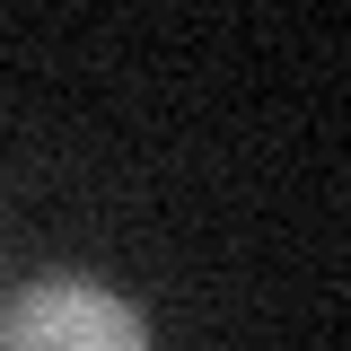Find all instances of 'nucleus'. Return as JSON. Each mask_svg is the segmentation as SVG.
Here are the masks:
<instances>
[{
  "label": "nucleus",
  "instance_id": "nucleus-1",
  "mask_svg": "<svg viewBox=\"0 0 351 351\" xmlns=\"http://www.w3.org/2000/svg\"><path fill=\"white\" fill-rule=\"evenodd\" d=\"M0 351H149V325L132 316V299L80 272H53L0 307Z\"/></svg>",
  "mask_w": 351,
  "mask_h": 351
}]
</instances>
